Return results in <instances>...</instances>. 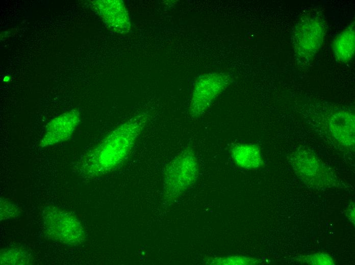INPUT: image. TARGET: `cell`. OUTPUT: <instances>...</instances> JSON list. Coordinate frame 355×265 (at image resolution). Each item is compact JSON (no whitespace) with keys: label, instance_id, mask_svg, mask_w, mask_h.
<instances>
[{"label":"cell","instance_id":"obj_9","mask_svg":"<svg viewBox=\"0 0 355 265\" xmlns=\"http://www.w3.org/2000/svg\"><path fill=\"white\" fill-rule=\"evenodd\" d=\"M354 115L349 111H340L332 114L328 121L333 138L343 148L354 150Z\"/></svg>","mask_w":355,"mask_h":265},{"label":"cell","instance_id":"obj_11","mask_svg":"<svg viewBox=\"0 0 355 265\" xmlns=\"http://www.w3.org/2000/svg\"><path fill=\"white\" fill-rule=\"evenodd\" d=\"M354 25L351 24L335 38L333 49L336 59L341 63L349 62L354 54Z\"/></svg>","mask_w":355,"mask_h":265},{"label":"cell","instance_id":"obj_12","mask_svg":"<svg viewBox=\"0 0 355 265\" xmlns=\"http://www.w3.org/2000/svg\"><path fill=\"white\" fill-rule=\"evenodd\" d=\"M32 263L33 258L31 254L22 248L8 247L1 251V265H26Z\"/></svg>","mask_w":355,"mask_h":265},{"label":"cell","instance_id":"obj_4","mask_svg":"<svg viewBox=\"0 0 355 265\" xmlns=\"http://www.w3.org/2000/svg\"><path fill=\"white\" fill-rule=\"evenodd\" d=\"M46 233L52 240L68 246H78L85 238L84 229L74 215L53 205L44 207L41 213Z\"/></svg>","mask_w":355,"mask_h":265},{"label":"cell","instance_id":"obj_15","mask_svg":"<svg viewBox=\"0 0 355 265\" xmlns=\"http://www.w3.org/2000/svg\"><path fill=\"white\" fill-rule=\"evenodd\" d=\"M1 221L17 217L20 210L17 205L3 198H1Z\"/></svg>","mask_w":355,"mask_h":265},{"label":"cell","instance_id":"obj_6","mask_svg":"<svg viewBox=\"0 0 355 265\" xmlns=\"http://www.w3.org/2000/svg\"><path fill=\"white\" fill-rule=\"evenodd\" d=\"M227 76L218 73L205 75L196 82L189 106V112L193 117L201 116L213 100L226 87Z\"/></svg>","mask_w":355,"mask_h":265},{"label":"cell","instance_id":"obj_7","mask_svg":"<svg viewBox=\"0 0 355 265\" xmlns=\"http://www.w3.org/2000/svg\"><path fill=\"white\" fill-rule=\"evenodd\" d=\"M91 2L94 10L111 30L120 34H125L130 31V17L123 1L99 0Z\"/></svg>","mask_w":355,"mask_h":265},{"label":"cell","instance_id":"obj_16","mask_svg":"<svg viewBox=\"0 0 355 265\" xmlns=\"http://www.w3.org/2000/svg\"><path fill=\"white\" fill-rule=\"evenodd\" d=\"M346 215L349 220L352 223H354V204H352L351 206H349L347 209Z\"/></svg>","mask_w":355,"mask_h":265},{"label":"cell","instance_id":"obj_2","mask_svg":"<svg viewBox=\"0 0 355 265\" xmlns=\"http://www.w3.org/2000/svg\"><path fill=\"white\" fill-rule=\"evenodd\" d=\"M289 162L298 178L310 188L323 190L342 186L333 170L308 148H296L289 155Z\"/></svg>","mask_w":355,"mask_h":265},{"label":"cell","instance_id":"obj_8","mask_svg":"<svg viewBox=\"0 0 355 265\" xmlns=\"http://www.w3.org/2000/svg\"><path fill=\"white\" fill-rule=\"evenodd\" d=\"M80 121L79 113L75 110L52 120L46 125L44 135L40 142L42 147L68 140Z\"/></svg>","mask_w":355,"mask_h":265},{"label":"cell","instance_id":"obj_14","mask_svg":"<svg viewBox=\"0 0 355 265\" xmlns=\"http://www.w3.org/2000/svg\"><path fill=\"white\" fill-rule=\"evenodd\" d=\"M299 262L314 265H334L335 262L333 258L325 253H315L301 256L297 258Z\"/></svg>","mask_w":355,"mask_h":265},{"label":"cell","instance_id":"obj_10","mask_svg":"<svg viewBox=\"0 0 355 265\" xmlns=\"http://www.w3.org/2000/svg\"><path fill=\"white\" fill-rule=\"evenodd\" d=\"M231 153L235 164L241 168L255 169L264 164L260 148L257 144L237 143L232 146Z\"/></svg>","mask_w":355,"mask_h":265},{"label":"cell","instance_id":"obj_13","mask_svg":"<svg viewBox=\"0 0 355 265\" xmlns=\"http://www.w3.org/2000/svg\"><path fill=\"white\" fill-rule=\"evenodd\" d=\"M213 264H256L260 261L255 258L244 256L212 258L207 262Z\"/></svg>","mask_w":355,"mask_h":265},{"label":"cell","instance_id":"obj_3","mask_svg":"<svg viewBox=\"0 0 355 265\" xmlns=\"http://www.w3.org/2000/svg\"><path fill=\"white\" fill-rule=\"evenodd\" d=\"M198 164L193 150L186 148L166 166L163 173V192L167 200H173L196 181Z\"/></svg>","mask_w":355,"mask_h":265},{"label":"cell","instance_id":"obj_5","mask_svg":"<svg viewBox=\"0 0 355 265\" xmlns=\"http://www.w3.org/2000/svg\"><path fill=\"white\" fill-rule=\"evenodd\" d=\"M325 35L323 21L315 16L302 18L293 33V43L295 55L301 61L312 59L322 46Z\"/></svg>","mask_w":355,"mask_h":265},{"label":"cell","instance_id":"obj_1","mask_svg":"<svg viewBox=\"0 0 355 265\" xmlns=\"http://www.w3.org/2000/svg\"><path fill=\"white\" fill-rule=\"evenodd\" d=\"M150 116L141 113L117 126L83 157L80 170L92 178L108 174L128 160Z\"/></svg>","mask_w":355,"mask_h":265}]
</instances>
